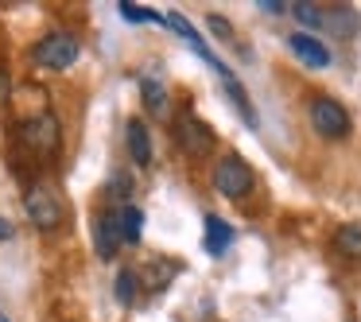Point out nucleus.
<instances>
[{
    "mask_svg": "<svg viewBox=\"0 0 361 322\" xmlns=\"http://www.w3.org/2000/svg\"><path fill=\"white\" fill-rule=\"evenodd\" d=\"M24 136H27V144L32 148H39V151H55L59 148V120L51 117V113H43V117H35V120H27L24 125Z\"/></svg>",
    "mask_w": 361,
    "mask_h": 322,
    "instance_id": "10",
    "label": "nucleus"
},
{
    "mask_svg": "<svg viewBox=\"0 0 361 322\" xmlns=\"http://www.w3.org/2000/svg\"><path fill=\"white\" fill-rule=\"evenodd\" d=\"M257 187V175H252V167L245 163L241 156H221L218 167H214V190H218L221 198H229V202H241L249 190Z\"/></svg>",
    "mask_w": 361,
    "mask_h": 322,
    "instance_id": "3",
    "label": "nucleus"
},
{
    "mask_svg": "<svg viewBox=\"0 0 361 322\" xmlns=\"http://www.w3.org/2000/svg\"><path fill=\"white\" fill-rule=\"evenodd\" d=\"M260 8H264V12H283V4H280V0H260Z\"/></svg>",
    "mask_w": 361,
    "mask_h": 322,
    "instance_id": "22",
    "label": "nucleus"
},
{
    "mask_svg": "<svg viewBox=\"0 0 361 322\" xmlns=\"http://www.w3.org/2000/svg\"><path fill=\"white\" fill-rule=\"evenodd\" d=\"M288 51L303 66H311V70H326L330 66V47L319 39V35H311V32H291L288 35Z\"/></svg>",
    "mask_w": 361,
    "mask_h": 322,
    "instance_id": "6",
    "label": "nucleus"
},
{
    "mask_svg": "<svg viewBox=\"0 0 361 322\" xmlns=\"http://www.w3.org/2000/svg\"><path fill=\"white\" fill-rule=\"evenodd\" d=\"M0 322H8V318H4V314H0Z\"/></svg>",
    "mask_w": 361,
    "mask_h": 322,
    "instance_id": "23",
    "label": "nucleus"
},
{
    "mask_svg": "<svg viewBox=\"0 0 361 322\" xmlns=\"http://www.w3.org/2000/svg\"><path fill=\"white\" fill-rule=\"evenodd\" d=\"M136 291H140V275L133 268H121L117 272V283H113V295H117L121 306H133L136 303Z\"/></svg>",
    "mask_w": 361,
    "mask_h": 322,
    "instance_id": "15",
    "label": "nucleus"
},
{
    "mask_svg": "<svg viewBox=\"0 0 361 322\" xmlns=\"http://www.w3.org/2000/svg\"><path fill=\"white\" fill-rule=\"evenodd\" d=\"M140 94H144V105H148L156 117H164V113H167V89H164V82L140 78Z\"/></svg>",
    "mask_w": 361,
    "mask_h": 322,
    "instance_id": "16",
    "label": "nucleus"
},
{
    "mask_svg": "<svg viewBox=\"0 0 361 322\" xmlns=\"http://www.w3.org/2000/svg\"><path fill=\"white\" fill-rule=\"evenodd\" d=\"M94 244H97V256H102V260H113V256H117V249H121V241H117V233H113V225H109L105 213H97V218H94Z\"/></svg>",
    "mask_w": 361,
    "mask_h": 322,
    "instance_id": "14",
    "label": "nucleus"
},
{
    "mask_svg": "<svg viewBox=\"0 0 361 322\" xmlns=\"http://www.w3.org/2000/svg\"><path fill=\"white\" fill-rule=\"evenodd\" d=\"M206 24H210V32L218 35V39H233V27H229V20H226V16H218V12H214V16L206 20Z\"/></svg>",
    "mask_w": 361,
    "mask_h": 322,
    "instance_id": "20",
    "label": "nucleus"
},
{
    "mask_svg": "<svg viewBox=\"0 0 361 322\" xmlns=\"http://www.w3.org/2000/svg\"><path fill=\"white\" fill-rule=\"evenodd\" d=\"M125 140H128V156H133L136 167H148L152 163V136H148V125L140 117H133L125 125Z\"/></svg>",
    "mask_w": 361,
    "mask_h": 322,
    "instance_id": "12",
    "label": "nucleus"
},
{
    "mask_svg": "<svg viewBox=\"0 0 361 322\" xmlns=\"http://www.w3.org/2000/svg\"><path fill=\"white\" fill-rule=\"evenodd\" d=\"M202 221H206V252H210V256H226L229 244L237 241L233 225H229L226 218H218V213H206Z\"/></svg>",
    "mask_w": 361,
    "mask_h": 322,
    "instance_id": "11",
    "label": "nucleus"
},
{
    "mask_svg": "<svg viewBox=\"0 0 361 322\" xmlns=\"http://www.w3.org/2000/svg\"><path fill=\"white\" fill-rule=\"evenodd\" d=\"M291 16H295L303 27H322V24H326V12H322V8H314V4H307V0L291 4Z\"/></svg>",
    "mask_w": 361,
    "mask_h": 322,
    "instance_id": "19",
    "label": "nucleus"
},
{
    "mask_svg": "<svg viewBox=\"0 0 361 322\" xmlns=\"http://www.w3.org/2000/svg\"><path fill=\"white\" fill-rule=\"evenodd\" d=\"M167 27H171V32L179 35V39L187 43V47L195 51V55L202 58V63H210L214 70H218V66H221V58H218V55H214V51H210V43H206L202 35L195 32V24H190L187 16H179V12H167Z\"/></svg>",
    "mask_w": 361,
    "mask_h": 322,
    "instance_id": "8",
    "label": "nucleus"
},
{
    "mask_svg": "<svg viewBox=\"0 0 361 322\" xmlns=\"http://www.w3.org/2000/svg\"><path fill=\"white\" fill-rule=\"evenodd\" d=\"M334 252L345 260H361V221H345L334 233Z\"/></svg>",
    "mask_w": 361,
    "mask_h": 322,
    "instance_id": "13",
    "label": "nucleus"
},
{
    "mask_svg": "<svg viewBox=\"0 0 361 322\" xmlns=\"http://www.w3.org/2000/svg\"><path fill=\"white\" fill-rule=\"evenodd\" d=\"M78 55H82L78 39L66 35V32H51V35H43V39L32 47L35 66H43V70H66V66L78 63Z\"/></svg>",
    "mask_w": 361,
    "mask_h": 322,
    "instance_id": "4",
    "label": "nucleus"
},
{
    "mask_svg": "<svg viewBox=\"0 0 361 322\" xmlns=\"http://www.w3.org/2000/svg\"><path fill=\"white\" fill-rule=\"evenodd\" d=\"M128 194H133V182L121 179V175H113L109 182H105V202H109V210H121V206H133L128 202Z\"/></svg>",
    "mask_w": 361,
    "mask_h": 322,
    "instance_id": "17",
    "label": "nucleus"
},
{
    "mask_svg": "<svg viewBox=\"0 0 361 322\" xmlns=\"http://www.w3.org/2000/svg\"><path fill=\"white\" fill-rule=\"evenodd\" d=\"M117 12L128 24H167V16H159V12H152V8H136V4H117Z\"/></svg>",
    "mask_w": 361,
    "mask_h": 322,
    "instance_id": "18",
    "label": "nucleus"
},
{
    "mask_svg": "<svg viewBox=\"0 0 361 322\" xmlns=\"http://www.w3.org/2000/svg\"><path fill=\"white\" fill-rule=\"evenodd\" d=\"M221 78V86H226V94H229V101H233V109L241 113V120L249 128H257V109H252V101H249V94H245V86H241V78H237L233 70H229L226 63L218 66V70H214Z\"/></svg>",
    "mask_w": 361,
    "mask_h": 322,
    "instance_id": "9",
    "label": "nucleus"
},
{
    "mask_svg": "<svg viewBox=\"0 0 361 322\" xmlns=\"http://www.w3.org/2000/svg\"><path fill=\"white\" fill-rule=\"evenodd\" d=\"M105 218H109V225H113V233H117L121 244H140L144 210H136V206H121V210H105Z\"/></svg>",
    "mask_w": 361,
    "mask_h": 322,
    "instance_id": "7",
    "label": "nucleus"
},
{
    "mask_svg": "<svg viewBox=\"0 0 361 322\" xmlns=\"http://www.w3.org/2000/svg\"><path fill=\"white\" fill-rule=\"evenodd\" d=\"M179 144L190 151V156L206 159L214 148H218V136H214V128L206 125V120H198L195 113H183V120H179Z\"/></svg>",
    "mask_w": 361,
    "mask_h": 322,
    "instance_id": "5",
    "label": "nucleus"
},
{
    "mask_svg": "<svg viewBox=\"0 0 361 322\" xmlns=\"http://www.w3.org/2000/svg\"><path fill=\"white\" fill-rule=\"evenodd\" d=\"M12 233H16V225H12L8 218H0V241H8Z\"/></svg>",
    "mask_w": 361,
    "mask_h": 322,
    "instance_id": "21",
    "label": "nucleus"
},
{
    "mask_svg": "<svg viewBox=\"0 0 361 322\" xmlns=\"http://www.w3.org/2000/svg\"><path fill=\"white\" fill-rule=\"evenodd\" d=\"M24 210H27V218H32V225L43 229V233L59 229L63 218H66V202H63V194H59L51 182H35V187H27Z\"/></svg>",
    "mask_w": 361,
    "mask_h": 322,
    "instance_id": "2",
    "label": "nucleus"
},
{
    "mask_svg": "<svg viewBox=\"0 0 361 322\" xmlns=\"http://www.w3.org/2000/svg\"><path fill=\"white\" fill-rule=\"evenodd\" d=\"M307 117H311V128L322 136V140H345V136L353 132L350 109H345L338 97H330V94L311 97V105H307Z\"/></svg>",
    "mask_w": 361,
    "mask_h": 322,
    "instance_id": "1",
    "label": "nucleus"
}]
</instances>
